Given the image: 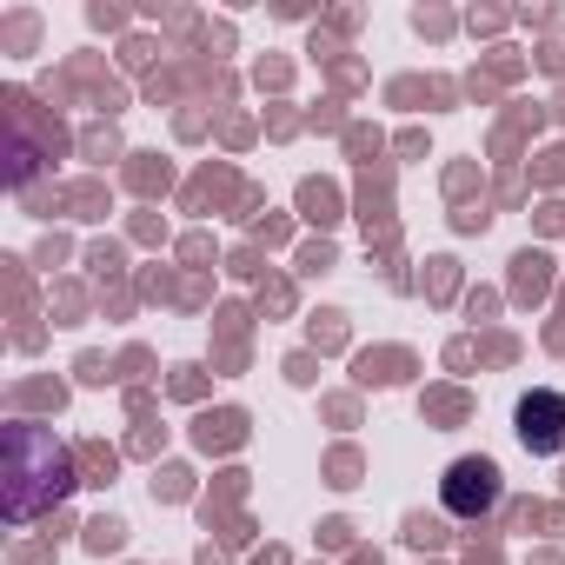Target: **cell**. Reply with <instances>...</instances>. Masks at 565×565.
I'll return each mask as SVG.
<instances>
[{"label": "cell", "mask_w": 565, "mask_h": 565, "mask_svg": "<svg viewBox=\"0 0 565 565\" xmlns=\"http://www.w3.org/2000/svg\"><path fill=\"white\" fill-rule=\"evenodd\" d=\"M492 499H499V466H486V459H459V466L446 472V505H452L459 519H479Z\"/></svg>", "instance_id": "1"}, {"label": "cell", "mask_w": 565, "mask_h": 565, "mask_svg": "<svg viewBox=\"0 0 565 565\" xmlns=\"http://www.w3.org/2000/svg\"><path fill=\"white\" fill-rule=\"evenodd\" d=\"M519 439H525L532 452H558V446H565V399H558V393H532V399L519 406Z\"/></svg>", "instance_id": "2"}]
</instances>
